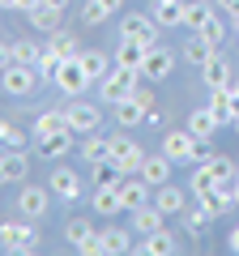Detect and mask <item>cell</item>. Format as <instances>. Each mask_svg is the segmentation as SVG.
<instances>
[{"label":"cell","instance_id":"cell-1","mask_svg":"<svg viewBox=\"0 0 239 256\" xmlns=\"http://www.w3.org/2000/svg\"><path fill=\"white\" fill-rule=\"evenodd\" d=\"M162 154L171 162H201V158H210V141H196L188 128H171L162 137Z\"/></svg>","mask_w":239,"mask_h":256},{"label":"cell","instance_id":"cell-2","mask_svg":"<svg viewBox=\"0 0 239 256\" xmlns=\"http://www.w3.org/2000/svg\"><path fill=\"white\" fill-rule=\"evenodd\" d=\"M0 248H9V252H34L38 248L34 218H4L0 222Z\"/></svg>","mask_w":239,"mask_h":256},{"label":"cell","instance_id":"cell-3","mask_svg":"<svg viewBox=\"0 0 239 256\" xmlns=\"http://www.w3.org/2000/svg\"><path fill=\"white\" fill-rule=\"evenodd\" d=\"M38 82H43V77H38L34 64H18V60H13L9 68L0 73V90L13 94V98H26V94H34V86H38Z\"/></svg>","mask_w":239,"mask_h":256},{"label":"cell","instance_id":"cell-4","mask_svg":"<svg viewBox=\"0 0 239 256\" xmlns=\"http://www.w3.org/2000/svg\"><path fill=\"white\" fill-rule=\"evenodd\" d=\"M158 26L162 22L154 13H128V18L120 22V38H132L141 47H158Z\"/></svg>","mask_w":239,"mask_h":256},{"label":"cell","instance_id":"cell-5","mask_svg":"<svg viewBox=\"0 0 239 256\" xmlns=\"http://www.w3.org/2000/svg\"><path fill=\"white\" fill-rule=\"evenodd\" d=\"M107 141H111V150H107V154L116 158V166H120V171H124V175H141L146 150H141L132 137H124V132H116V137H107Z\"/></svg>","mask_w":239,"mask_h":256},{"label":"cell","instance_id":"cell-6","mask_svg":"<svg viewBox=\"0 0 239 256\" xmlns=\"http://www.w3.org/2000/svg\"><path fill=\"white\" fill-rule=\"evenodd\" d=\"M98 86H102V98H107V102H120V98H128V94L141 86V73H137V68H124V64H116V68H111V73L102 77Z\"/></svg>","mask_w":239,"mask_h":256},{"label":"cell","instance_id":"cell-7","mask_svg":"<svg viewBox=\"0 0 239 256\" xmlns=\"http://www.w3.org/2000/svg\"><path fill=\"white\" fill-rule=\"evenodd\" d=\"M52 82H56V90H60V94H82L86 86H90V73L82 68V60H77V56H64Z\"/></svg>","mask_w":239,"mask_h":256},{"label":"cell","instance_id":"cell-8","mask_svg":"<svg viewBox=\"0 0 239 256\" xmlns=\"http://www.w3.org/2000/svg\"><path fill=\"white\" fill-rule=\"evenodd\" d=\"M47 205H52V188H34V184H22V192H18V214L22 218H43L47 214Z\"/></svg>","mask_w":239,"mask_h":256},{"label":"cell","instance_id":"cell-9","mask_svg":"<svg viewBox=\"0 0 239 256\" xmlns=\"http://www.w3.org/2000/svg\"><path fill=\"white\" fill-rule=\"evenodd\" d=\"M47 188H52V196H60V201H82V175L73 171V166H56L52 180H47Z\"/></svg>","mask_w":239,"mask_h":256},{"label":"cell","instance_id":"cell-10","mask_svg":"<svg viewBox=\"0 0 239 256\" xmlns=\"http://www.w3.org/2000/svg\"><path fill=\"white\" fill-rule=\"evenodd\" d=\"M116 192H120V210H141V205H150V184L141 180V175H124V180L116 184Z\"/></svg>","mask_w":239,"mask_h":256},{"label":"cell","instance_id":"cell-11","mask_svg":"<svg viewBox=\"0 0 239 256\" xmlns=\"http://www.w3.org/2000/svg\"><path fill=\"white\" fill-rule=\"evenodd\" d=\"M26 175H30L26 150H0V188L4 184H26Z\"/></svg>","mask_w":239,"mask_h":256},{"label":"cell","instance_id":"cell-12","mask_svg":"<svg viewBox=\"0 0 239 256\" xmlns=\"http://www.w3.org/2000/svg\"><path fill=\"white\" fill-rule=\"evenodd\" d=\"M171 73H175V52H166V47H150L146 64H141V77H146V82H166Z\"/></svg>","mask_w":239,"mask_h":256},{"label":"cell","instance_id":"cell-13","mask_svg":"<svg viewBox=\"0 0 239 256\" xmlns=\"http://www.w3.org/2000/svg\"><path fill=\"white\" fill-rule=\"evenodd\" d=\"M64 116H68V128L73 132H98V124H102V111L94 102H68Z\"/></svg>","mask_w":239,"mask_h":256},{"label":"cell","instance_id":"cell-14","mask_svg":"<svg viewBox=\"0 0 239 256\" xmlns=\"http://www.w3.org/2000/svg\"><path fill=\"white\" fill-rule=\"evenodd\" d=\"M171 158L166 154H146V162H141V180L150 184V188H162V184H171Z\"/></svg>","mask_w":239,"mask_h":256},{"label":"cell","instance_id":"cell-15","mask_svg":"<svg viewBox=\"0 0 239 256\" xmlns=\"http://www.w3.org/2000/svg\"><path fill=\"white\" fill-rule=\"evenodd\" d=\"M111 107H116V124L120 128H137L141 120H146V102L137 98V94H128V98H120V102H111Z\"/></svg>","mask_w":239,"mask_h":256},{"label":"cell","instance_id":"cell-16","mask_svg":"<svg viewBox=\"0 0 239 256\" xmlns=\"http://www.w3.org/2000/svg\"><path fill=\"white\" fill-rule=\"evenodd\" d=\"M218 124H222V116L214 107H201V111H192L188 116V132H192L196 141H210L214 132H218Z\"/></svg>","mask_w":239,"mask_h":256},{"label":"cell","instance_id":"cell-17","mask_svg":"<svg viewBox=\"0 0 239 256\" xmlns=\"http://www.w3.org/2000/svg\"><path fill=\"white\" fill-rule=\"evenodd\" d=\"M150 201H154L158 210H162L166 218H171V214H184V205H188V192H184V188H175V184H162V188H158L154 196H150Z\"/></svg>","mask_w":239,"mask_h":256},{"label":"cell","instance_id":"cell-18","mask_svg":"<svg viewBox=\"0 0 239 256\" xmlns=\"http://www.w3.org/2000/svg\"><path fill=\"white\" fill-rule=\"evenodd\" d=\"M124 0H86L82 4V26H102L111 13H120Z\"/></svg>","mask_w":239,"mask_h":256},{"label":"cell","instance_id":"cell-19","mask_svg":"<svg viewBox=\"0 0 239 256\" xmlns=\"http://www.w3.org/2000/svg\"><path fill=\"white\" fill-rule=\"evenodd\" d=\"M77 60H82V68L90 73V82H102V77L116 68V64L107 60V52H94V47H86V52H77Z\"/></svg>","mask_w":239,"mask_h":256},{"label":"cell","instance_id":"cell-20","mask_svg":"<svg viewBox=\"0 0 239 256\" xmlns=\"http://www.w3.org/2000/svg\"><path fill=\"white\" fill-rule=\"evenodd\" d=\"M38 158H64L73 150V132H52V137H34Z\"/></svg>","mask_w":239,"mask_h":256},{"label":"cell","instance_id":"cell-21","mask_svg":"<svg viewBox=\"0 0 239 256\" xmlns=\"http://www.w3.org/2000/svg\"><path fill=\"white\" fill-rule=\"evenodd\" d=\"M162 218L166 214L158 210L154 201L141 205V210H132V230H141V235H154V230H162Z\"/></svg>","mask_w":239,"mask_h":256},{"label":"cell","instance_id":"cell-22","mask_svg":"<svg viewBox=\"0 0 239 256\" xmlns=\"http://www.w3.org/2000/svg\"><path fill=\"white\" fill-rule=\"evenodd\" d=\"M60 13H64V9H56V4H47V0H43V4H38V9H30L26 18H30V26H34V30L56 34V30H60Z\"/></svg>","mask_w":239,"mask_h":256},{"label":"cell","instance_id":"cell-23","mask_svg":"<svg viewBox=\"0 0 239 256\" xmlns=\"http://www.w3.org/2000/svg\"><path fill=\"white\" fill-rule=\"evenodd\" d=\"M137 252H146V256H171L175 252V235H171V230H154V235H141V248H137Z\"/></svg>","mask_w":239,"mask_h":256},{"label":"cell","instance_id":"cell-24","mask_svg":"<svg viewBox=\"0 0 239 256\" xmlns=\"http://www.w3.org/2000/svg\"><path fill=\"white\" fill-rule=\"evenodd\" d=\"M146 52H150V47L132 43V38H120V47H116V56H111V60L124 64V68H137V73H141V64H146Z\"/></svg>","mask_w":239,"mask_h":256},{"label":"cell","instance_id":"cell-25","mask_svg":"<svg viewBox=\"0 0 239 256\" xmlns=\"http://www.w3.org/2000/svg\"><path fill=\"white\" fill-rule=\"evenodd\" d=\"M90 205H94V214H102V218L120 214V192H116V184H98L94 196H90Z\"/></svg>","mask_w":239,"mask_h":256},{"label":"cell","instance_id":"cell-26","mask_svg":"<svg viewBox=\"0 0 239 256\" xmlns=\"http://www.w3.org/2000/svg\"><path fill=\"white\" fill-rule=\"evenodd\" d=\"M180 56H184L188 64H196V68H201L205 60H214V56H218V47H214L210 38H201V34H192V38H188V43H184V52H180Z\"/></svg>","mask_w":239,"mask_h":256},{"label":"cell","instance_id":"cell-27","mask_svg":"<svg viewBox=\"0 0 239 256\" xmlns=\"http://www.w3.org/2000/svg\"><path fill=\"white\" fill-rule=\"evenodd\" d=\"M94 235H98V230H94V222H86V218H68L64 222V244H73L77 252H82Z\"/></svg>","mask_w":239,"mask_h":256},{"label":"cell","instance_id":"cell-28","mask_svg":"<svg viewBox=\"0 0 239 256\" xmlns=\"http://www.w3.org/2000/svg\"><path fill=\"white\" fill-rule=\"evenodd\" d=\"M201 77H205V86H210V90H214V86H230V82H235V77H230V64L222 60V56H214V60L201 64Z\"/></svg>","mask_w":239,"mask_h":256},{"label":"cell","instance_id":"cell-29","mask_svg":"<svg viewBox=\"0 0 239 256\" xmlns=\"http://www.w3.org/2000/svg\"><path fill=\"white\" fill-rule=\"evenodd\" d=\"M52 132H73L64 111H43V116L34 120V137H52Z\"/></svg>","mask_w":239,"mask_h":256},{"label":"cell","instance_id":"cell-30","mask_svg":"<svg viewBox=\"0 0 239 256\" xmlns=\"http://www.w3.org/2000/svg\"><path fill=\"white\" fill-rule=\"evenodd\" d=\"M184 0H154V18L162 22V26H184Z\"/></svg>","mask_w":239,"mask_h":256},{"label":"cell","instance_id":"cell-31","mask_svg":"<svg viewBox=\"0 0 239 256\" xmlns=\"http://www.w3.org/2000/svg\"><path fill=\"white\" fill-rule=\"evenodd\" d=\"M214 188H218V175H214L210 166H196V171H192V184H188V192H192L196 201H205Z\"/></svg>","mask_w":239,"mask_h":256},{"label":"cell","instance_id":"cell-32","mask_svg":"<svg viewBox=\"0 0 239 256\" xmlns=\"http://www.w3.org/2000/svg\"><path fill=\"white\" fill-rule=\"evenodd\" d=\"M102 235V248H107L111 256H120V252H132V235L128 230H116V226H107V230H98Z\"/></svg>","mask_w":239,"mask_h":256},{"label":"cell","instance_id":"cell-33","mask_svg":"<svg viewBox=\"0 0 239 256\" xmlns=\"http://www.w3.org/2000/svg\"><path fill=\"white\" fill-rule=\"evenodd\" d=\"M90 171H94V184H120L124 180V171L116 166V158H98V162H90Z\"/></svg>","mask_w":239,"mask_h":256},{"label":"cell","instance_id":"cell-34","mask_svg":"<svg viewBox=\"0 0 239 256\" xmlns=\"http://www.w3.org/2000/svg\"><path fill=\"white\" fill-rule=\"evenodd\" d=\"M111 141L98 137V132H86V146H82V162H98V158H107Z\"/></svg>","mask_w":239,"mask_h":256},{"label":"cell","instance_id":"cell-35","mask_svg":"<svg viewBox=\"0 0 239 256\" xmlns=\"http://www.w3.org/2000/svg\"><path fill=\"white\" fill-rule=\"evenodd\" d=\"M26 132H22L18 124H9V120H0V146H9V150H26Z\"/></svg>","mask_w":239,"mask_h":256},{"label":"cell","instance_id":"cell-36","mask_svg":"<svg viewBox=\"0 0 239 256\" xmlns=\"http://www.w3.org/2000/svg\"><path fill=\"white\" fill-rule=\"evenodd\" d=\"M210 18H214V13H210V4H205V0H192V4L184 9V26H192V30H201Z\"/></svg>","mask_w":239,"mask_h":256},{"label":"cell","instance_id":"cell-37","mask_svg":"<svg viewBox=\"0 0 239 256\" xmlns=\"http://www.w3.org/2000/svg\"><path fill=\"white\" fill-rule=\"evenodd\" d=\"M60 60H64V56H56L52 47H43V52H38V60H34L38 77H56V68H60Z\"/></svg>","mask_w":239,"mask_h":256},{"label":"cell","instance_id":"cell-38","mask_svg":"<svg viewBox=\"0 0 239 256\" xmlns=\"http://www.w3.org/2000/svg\"><path fill=\"white\" fill-rule=\"evenodd\" d=\"M47 47H52L56 56H77V38L73 34H60V30L52 34V43H47Z\"/></svg>","mask_w":239,"mask_h":256},{"label":"cell","instance_id":"cell-39","mask_svg":"<svg viewBox=\"0 0 239 256\" xmlns=\"http://www.w3.org/2000/svg\"><path fill=\"white\" fill-rule=\"evenodd\" d=\"M13 60H18V64H34L38 60V43H30V38L13 43Z\"/></svg>","mask_w":239,"mask_h":256},{"label":"cell","instance_id":"cell-40","mask_svg":"<svg viewBox=\"0 0 239 256\" xmlns=\"http://www.w3.org/2000/svg\"><path fill=\"white\" fill-rule=\"evenodd\" d=\"M196 34H201V38H210V43H214V47H218V43H222V38H226V26H222V22H218V18H210V22H205V26H201V30H196Z\"/></svg>","mask_w":239,"mask_h":256},{"label":"cell","instance_id":"cell-41","mask_svg":"<svg viewBox=\"0 0 239 256\" xmlns=\"http://www.w3.org/2000/svg\"><path fill=\"white\" fill-rule=\"evenodd\" d=\"M210 218H214V214H210V210H205V205H196V210H192V214H188V222H184V226H188V230H192V235H201V226H205V222H210Z\"/></svg>","mask_w":239,"mask_h":256},{"label":"cell","instance_id":"cell-42","mask_svg":"<svg viewBox=\"0 0 239 256\" xmlns=\"http://www.w3.org/2000/svg\"><path fill=\"white\" fill-rule=\"evenodd\" d=\"M13 64V43H0V73Z\"/></svg>","mask_w":239,"mask_h":256},{"label":"cell","instance_id":"cell-43","mask_svg":"<svg viewBox=\"0 0 239 256\" xmlns=\"http://www.w3.org/2000/svg\"><path fill=\"white\" fill-rule=\"evenodd\" d=\"M226 248H230V252H239V226H230V235H226Z\"/></svg>","mask_w":239,"mask_h":256},{"label":"cell","instance_id":"cell-44","mask_svg":"<svg viewBox=\"0 0 239 256\" xmlns=\"http://www.w3.org/2000/svg\"><path fill=\"white\" fill-rule=\"evenodd\" d=\"M38 4H43V0H18V9H22V13H30V9H38Z\"/></svg>","mask_w":239,"mask_h":256},{"label":"cell","instance_id":"cell-45","mask_svg":"<svg viewBox=\"0 0 239 256\" xmlns=\"http://www.w3.org/2000/svg\"><path fill=\"white\" fill-rule=\"evenodd\" d=\"M218 4H222V9L230 13V18H235V13H239V0H218Z\"/></svg>","mask_w":239,"mask_h":256},{"label":"cell","instance_id":"cell-46","mask_svg":"<svg viewBox=\"0 0 239 256\" xmlns=\"http://www.w3.org/2000/svg\"><path fill=\"white\" fill-rule=\"evenodd\" d=\"M0 9H18V0H0Z\"/></svg>","mask_w":239,"mask_h":256},{"label":"cell","instance_id":"cell-47","mask_svg":"<svg viewBox=\"0 0 239 256\" xmlns=\"http://www.w3.org/2000/svg\"><path fill=\"white\" fill-rule=\"evenodd\" d=\"M47 4H56V9H64V4H73V0H47Z\"/></svg>","mask_w":239,"mask_h":256},{"label":"cell","instance_id":"cell-48","mask_svg":"<svg viewBox=\"0 0 239 256\" xmlns=\"http://www.w3.org/2000/svg\"><path fill=\"white\" fill-rule=\"evenodd\" d=\"M230 124H235V137H239V116H235V120H230Z\"/></svg>","mask_w":239,"mask_h":256},{"label":"cell","instance_id":"cell-49","mask_svg":"<svg viewBox=\"0 0 239 256\" xmlns=\"http://www.w3.org/2000/svg\"><path fill=\"white\" fill-rule=\"evenodd\" d=\"M235 201H239V175H235Z\"/></svg>","mask_w":239,"mask_h":256},{"label":"cell","instance_id":"cell-50","mask_svg":"<svg viewBox=\"0 0 239 256\" xmlns=\"http://www.w3.org/2000/svg\"><path fill=\"white\" fill-rule=\"evenodd\" d=\"M235 26H239V13H235Z\"/></svg>","mask_w":239,"mask_h":256},{"label":"cell","instance_id":"cell-51","mask_svg":"<svg viewBox=\"0 0 239 256\" xmlns=\"http://www.w3.org/2000/svg\"><path fill=\"white\" fill-rule=\"evenodd\" d=\"M0 150H4V146H0Z\"/></svg>","mask_w":239,"mask_h":256}]
</instances>
